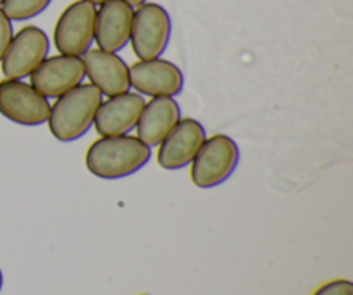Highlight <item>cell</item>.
<instances>
[{
  "label": "cell",
  "instance_id": "cell-19",
  "mask_svg": "<svg viewBox=\"0 0 353 295\" xmlns=\"http://www.w3.org/2000/svg\"><path fill=\"white\" fill-rule=\"evenodd\" d=\"M85 2H90V3H92V6H102V3L105 2V0H85Z\"/></svg>",
  "mask_w": 353,
  "mask_h": 295
},
{
  "label": "cell",
  "instance_id": "cell-16",
  "mask_svg": "<svg viewBox=\"0 0 353 295\" xmlns=\"http://www.w3.org/2000/svg\"><path fill=\"white\" fill-rule=\"evenodd\" d=\"M312 295H353V283L350 280H333L319 287Z\"/></svg>",
  "mask_w": 353,
  "mask_h": 295
},
{
  "label": "cell",
  "instance_id": "cell-18",
  "mask_svg": "<svg viewBox=\"0 0 353 295\" xmlns=\"http://www.w3.org/2000/svg\"><path fill=\"white\" fill-rule=\"evenodd\" d=\"M124 2L131 7H138V6H141V3L147 2V0H124Z\"/></svg>",
  "mask_w": 353,
  "mask_h": 295
},
{
  "label": "cell",
  "instance_id": "cell-21",
  "mask_svg": "<svg viewBox=\"0 0 353 295\" xmlns=\"http://www.w3.org/2000/svg\"><path fill=\"white\" fill-rule=\"evenodd\" d=\"M0 2H2V0H0Z\"/></svg>",
  "mask_w": 353,
  "mask_h": 295
},
{
  "label": "cell",
  "instance_id": "cell-6",
  "mask_svg": "<svg viewBox=\"0 0 353 295\" xmlns=\"http://www.w3.org/2000/svg\"><path fill=\"white\" fill-rule=\"evenodd\" d=\"M0 114L21 126H40L47 123L50 104L23 79L0 82Z\"/></svg>",
  "mask_w": 353,
  "mask_h": 295
},
{
  "label": "cell",
  "instance_id": "cell-1",
  "mask_svg": "<svg viewBox=\"0 0 353 295\" xmlns=\"http://www.w3.org/2000/svg\"><path fill=\"white\" fill-rule=\"evenodd\" d=\"M150 149L145 142L131 135L102 137L86 151V168L97 178H128L148 164L152 158Z\"/></svg>",
  "mask_w": 353,
  "mask_h": 295
},
{
  "label": "cell",
  "instance_id": "cell-2",
  "mask_svg": "<svg viewBox=\"0 0 353 295\" xmlns=\"http://www.w3.org/2000/svg\"><path fill=\"white\" fill-rule=\"evenodd\" d=\"M102 93L90 83L57 97L48 114V130L62 144L85 137L92 128L97 109L102 102Z\"/></svg>",
  "mask_w": 353,
  "mask_h": 295
},
{
  "label": "cell",
  "instance_id": "cell-14",
  "mask_svg": "<svg viewBox=\"0 0 353 295\" xmlns=\"http://www.w3.org/2000/svg\"><path fill=\"white\" fill-rule=\"evenodd\" d=\"M181 120V109L172 97H152L137 123V137L148 147H157Z\"/></svg>",
  "mask_w": 353,
  "mask_h": 295
},
{
  "label": "cell",
  "instance_id": "cell-20",
  "mask_svg": "<svg viewBox=\"0 0 353 295\" xmlns=\"http://www.w3.org/2000/svg\"><path fill=\"white\" fill-rule=\"evenodd\" d=\"M2 285H3V275H2V269H0V290H2Z\"/></svg>",
  "mask_w": 353,
  "mask_h": 295
},
{
  "label": "cell",
  "instance_id": "cell-5",
  "mask_svg": "<svg viewBox=\"0 0 353 295\" xmlns=\"http://www.w3.org/2000/svg\"><path fill=\"white\" fill-rule=\"evenodd\" d=\"M97 9L90 2L76 0L64 9L54 30V45L62 55L81 57L95 40Z\"/></svg>",
  "mask_w": 353,
  "mask_h": 295
},
{
  "label": "cell",
  "instance_id": "cell-8",
  "mask_svg": "<svg viewBox=\"0 0 353 295\" xmlns=\"http://www.w3.org/2000/svg\"><path fill=\"white\" fill-rule=\"evenodd\" d=\"M31 86L45 99H57L62 93L76 88L85 79V66L81 57L52 55L31 73Z\"/></svg>",
  "mask_w": 353,
  "mask_h": 295
},
{
  "label": "cell",
  "instance_id": "cell-3",
  "mask_svg": "<svg viewBox=\"0 0 353 295\" xmlns=\"http://www.w3.org/2000/svg\"><path fill=\"white\" fill-rule=\"evenodd\" d=\"M240 162L238 144L228 135L219 133L205 138L192 161V182L199 189L223 185L236 171Z\"/></svg>",
  "mask_w": 353,
  "mask_h": 295
},
{
  "label": "cell",
  "instance_id": "cell-7",
  "mask_svg": "<svg viewBox=\"0 0 353 295\" xmlns=\"http://www.w3.org/2000/svg\"><path fill=\"white\" fill-rule=\"evenodd\" d=\"M50 50L47 33L38 26H24L12 35L9 47L2 57V73L9 79H23L30 76Z\"/></svg>",
  "mask_w": 353,
  "mask_h": 295
},
{
  "label": "cell",
  "instance_id": "cell-11",
  "mask_svg": "<svg viewBox=\"0 0 353 295\" xmlns=\"http://www.w3.org/2000/svg\"><path fill=\"white\" fill-rule=\"evenodd\" d=\"M145 100L140 93L124 92L119 95H112L100 102L97 109L95 130L100 137H119L128 135L137 126L140 114L145 107Z\"/></svg>",
  "mask_w": 353,
  "mask_h": 295
},
{
  "label": "cell",
  "instance_id": "cell-10",
  "mask_svg": "<svg viewBox=\"0 0 353 295\" xmlns=\"http://www.w3.org/2000/svg\"><path fill=\"white\" fill-rule=\"evenodd\" d=\"M130 85L140 95L176 97L183 92L185 76L174 62L161 57L148 59L131 66Z\"/></svg>",
  "mask_w": 353,
  "mask_h": 295
},
{
  "label": "cell",
  "instance_id": "cell-9",
  "mask_svg": "<svg viewBox=\"0 0 353 295\" xmlns=\"http://www.w3.org/2000/svg\"><path fill=\"white\" fill-rule=\"evenodd\" d=\"M205 128L200 121L185 117L169 131L168 137L159 144L157 162L162 169L178 171L192 164L193 158L205 142Z\"/></svg>",
  "mask_w": 353,
  "mask_h": 295
},
{
  "label": "cell",
  "instance_id": "cell-15",
  "mask_svg": "<svg viewBox=\"0 0 353 295\" xmlns=\"http://www.w3.org/2000/svg\"><path fill=\"white\" fill-rule=\"evenodd\" d=\"M52 0H2V7L10 21H28L43 12Z\"/></svg>",
  "mask_w": 353,
  "mask_h": 295
},
{
  "label": "cell",
  "instance_id": "cell-13",
  "mask_svg": "<svg viewBox=\"0 0 353 295\" xmlns=\"http://www.w3.org/2000/svg\"><path fill=\"white\" fill-rule=\"evenodd\" d=\"M131 21L133 7L124 0H105L95 17V41L100 50H123L130 41Z\"/></svg>",
  "mask_w": 353,
  "mask_h": 295
},
{
  "label": "cell",
  "instance_id": "cell-4",
  "mask_svg": "<svg viewBox=\"0 0 353 295\" xmlns=\"http://www.w3.org/2000/svg\"><path fill=\"white\" fill-rule=\"evenodd\" d=\"M171 17L164 7L154 2L138 6L133 12L130 33L134 55L140 61L161 57L171 40Z\"/></svg>",
  "mask_w": 353,
  "mask_h": 295
},
{
  "label": "cell",
  "instance_id": "cell-17",
  "mask_svg": "<svg viewBox=\"0 0 353 295\" xmlns=\"http://www.w3.org/2000/svg\"><path fill=\"white\" fill-rule=\"evenodd\" d=\"M12 23H10L9 17L3 14V10L0 9V61L3 57V52L9 47L10 40H12Z\"/></svg>",
  "mask_w": 353,
  "mask_h": 295
},
{
  "label": "cell",
  "instance_id": "cell-12",
  "mask_svg": "<svg viewBox=\"0 0 353 295\" xmlns=\"http://www.w3.org/2000/svg\"><path fill=\"white\" fill-rule=\"evenodd\" d=\"M85 76L102 95H119L130 90V66L114 52L90 48L81 55Z\"/></svg>",
  "mask_w": 353,
  "mask_h": 295
}]
</instances>
